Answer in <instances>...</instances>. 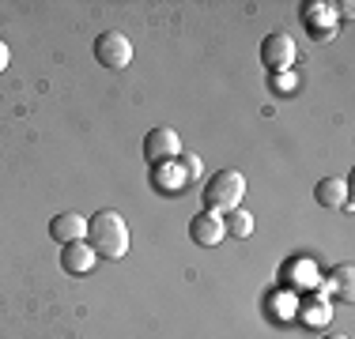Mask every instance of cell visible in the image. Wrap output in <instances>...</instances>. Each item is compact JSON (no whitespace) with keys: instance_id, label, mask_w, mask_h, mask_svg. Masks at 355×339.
Here are the masks:
<instances>
[{"instance_id":"5b68a950","label":"cell","mask_w":355,"mask_h":339,"mask_svg":"<svg viewBox=\"0 0 355 339\" xmlns=\"http://www.w3.org/2000/svg\"><path fill=\"white\" fill-rule=\"evenodd\" d=\"M182 155V140H178L174 129H151L144 136V158H148V166H166L174 163V158Z\"/></svg>"},{"instance_id":"30bf717a","label":"cell","mask_w":355,"mask_h":339,"mask_svg":"<svg viewBox=\"0 0 355 339\" xmlns=\"http://www.w3.org/2000/svg\"><path fill=\"white\" fill-rule=\"evenodd\" d=\"M314 200L325 211L344 208V203H348V181H344V177H321V181L314 185Z\"/></svg>"},{"instance_id":"8fae6325","label":"cell","mask_w":355,"mask_h":339,"mask_svg":"<svg viewBox=\"0 0 355 339\" xmlns=\"http://www.w3.org/2000/svg\"><path fill=\"white\" fill-rule=\"evenodd\" d=\"M151 177H155V185L163 192H178L182 185H189V181H185V174H182V166H178V158H174V163H166V166H155V170H151Z\"/></svg>"},{"instance_id":"7c38bea8","label":"cell","mask_w":355,"mask_h":339,"mask_svg":"<svg viewBox=\"0 0 355 339\" xmlns=\"http://www.w3.org/2000/svg\"><path fill=\"white\" fill-rule=\"evenodd\" d=\"M223 226H227V234H231V237H250L253 234V215L246 208H234V211H227V215H223Z\"/></svg>"},{"instance_id":"277c9868","label":"cell","mask_w":355,"mask_h":339,"mask_svg":"<svg viewBox=\"0 0 355 339\" xmlns=\"http://www.w3.org/2000/svg\"><path fill=\"white\" fill-rule=\"evenodd\" d=\"M295 57H299V49H295V38L284 30L268 34V38H261V64L268 68V72H287V68L295 64Z\"/></svg>"},{"instance_id":"6da1fadb","label":"cell","mask_w":355,"mask_h":339,"mask_svg":"<svg viewBox=\"0 0 355 339\" xmlns=\"http://www.w3.org/2000/svg\"><path fill=\"white\" fill-rule=\"evenodd\" d=\"M87 245L103 260H121L129 253V226H125L121 211H114V208L95 211L87 219Z\"/></svg>"},{"instance_id":"3957f363","label":"cell","mask_w":355,"mask_h":339,"mask_svg":"<svg viewBox=\"0 0 355 339\" xmlns=\"http://www.w3.org/2000/svg\"><path fill=\"white\" fill-rule=\"evenodd\" d=\"M95 61L110 72H125L132 64V42L121 30H106L95 38Z\"/></svg>"},{"instance_id":"4fadbf2b","label":"cell","mask_w":355,"mask_h":339,"mask_svg":"<svg viewBox=\"0 0 355 339\" xmlns=\"http://www.w3.org/2000/svg\"><path fill=\"white\" fill-rule=\"evenodd\" d=\"M352 275H355V268L352 264H340L333 271V283H336V294H340V302H352L355 298V283H352Z\"/></svg>"},{"instance_id":"2e32d148","label":"cell","mask_w":355,"mask_h":339,"mask_svg":"<svg viewBox=\"0 0 355 339\" xmlns=\"http://www.w3.org/2000/svg\"><path fill=\"white\" fill-rule=\"evenodd\" d=\"M321 339H348V336H321Z\"/></svg>"},{"instance_id":"8992f818","label":"cell","mask_w":355,"mask_h":339,"mask_svg":"<svg viewBox=\"0 0 355 339\" xmlns=\"http://www.w3.org/2000/svg\"><path fill=\"white\" fill-rule=\"evenodd\" d=\"M189 237L200 245V249H216V245L227 237L223 215H216V211H197V215L189 219Z\"/></svg>"},{"instance_id":"7a4b0ae2","label":"cell","mask_w":355,"mask_h":339,"mask_svg":"<svg viewBox=\"0 0 355 339\" xmlns=\"http://www.w3.org/2000/svg\"><path fill=\"white\" fill-rule=\"evenodd\" d=\"M200 196H205V211L227 215V211L242 208V196H246V177H242L239 170H216V174L205 181Z\"/></svg>"},{"instance_id":"9c48e42d","label":"cell","mask_w":355,"mask_h":339,"mask_svg":"<svg viewBox=\"0 0 355 339\" xmlns=\"http://www.w3.org/2000/svg\"><path fill=\"white\" fill-rule=\"evenodd\" d=\"M302 19H306V27L310 34H314L318 42H325L329 34L336 30V12H333V4H306V12H302Z\"/></svg>"},{"instance_id":"ba28073f","label":"cell","mask_w":355,"mask_h":339,"mask_svg":"<svg viewBox=\"0 0 355 339\" xmlns=\"http://www.w3.org/2000/svg\"><path fill=\"white\" fill-rule=\"evenodd\" d=\"M95 249H91L87 241H72V245H61V268L69 271V275H87L91 268H95Z\"/></svg>"},{"instance_id":"52a82bcc","label":"cell","mask_w":355,"mask_h":339,"mask_svg":"<svg viewBox=\"0 0 355 339\" xmlns=\"http://www.w3.org/2000/svg\"><path fill=\"white\" fill-rule=\"evenodd\" d=\"M49 237L57 245H72V241H87V215L80 211H61L49 219Z\"/></svg>"},{"instance_id":"5bb4252c","label":"cell","mask_w":355,"mask_h":339,"mask_svg":"<svg viewBox=\"0 0 355 339\" xmlns=\"http://www.w3.org/2000/svg\"><path fill=\"white\" fill-rule=\"evenodd\" d=\"M178 166H182L185 181H197L200 177V158L193 155V151H182V155H178Z\"/></svg>"},{"instance_id":"9a60e30c","label":"cell","mask_w":355,"mask_h":339,"mask_svg":"<svg viewBox=\"0 0 355 339\" xmlns=\"http://www.w3.org/2000/svg\"><path fill=\"white\" fill-rule=\"evenodd\" d=\"M12 64V49H8V42L0 38V72H4V68Z\"/></svg>"}]
</instances>
